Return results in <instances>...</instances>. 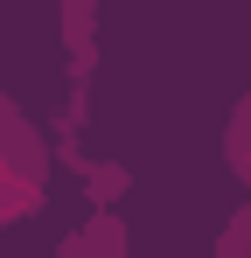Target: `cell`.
<instances>
[{
    "label": "cell",
    "instance_id": "277c9868",
    "mask_svg": "<svg viewBox=\"0 0 251 258\" xmlns=\"http://www.w3.org/2000/svg\"><path fill=\"white\" fill-rule=\"evenodd\" d=\"M223 168L251 188V91L230 105V119H223Z\"/></svg>",
    "mask_w": 251,
    "mask_h": 258
},
{
    "label": "cell",
    "instance_id": "6da1fadb",
    "mask_svg": "<svg viewBox=\"0 0 251 258\" xmlns=\"http://www.w3.org/2000/svg\"><path fill=\"white\" fill-rule=\"evenodd\" d=\"M49 168H56V147L0 91V230H14V223L49 210Z\"/></svg>",
    "mask_w": 251,
    "mask_h": 258
},
{
    "label": "cell",
    "instance_id": "7a4b0ae2",
    "mask_svg": "<svg viewBox=\"0 0 251 258\" xmlns=\"http://www.w3.org/2000/svg\"><path fill=\"white\" fill-rule=\"evenodd\" d=\"M126 251H133V230L119 210H91V223H77L56 244V258H126Z\"/></svg>",
    "mask_w": 251,
    "mask_h": 258
},
{
    "label": "cell",
    "instance_id": "5b68a950",
    "mask_svg": "<svg viewBox=\"0 0 251 258\" xmlns=\"http://www.w3.org/2000/svg\"><path fill=\"white\" fill-rule=\"evenodd\" d=\"M77 181H84V203H91V210H119L126 188H133V168H119V161H91Z\"/></svg>",
    "mask_w": 251,
    "mask_h": 258
},
{
    "label": "cell",
    "instance_id": "8992f818",
    "mask_svg": "<svg viewBox=\"0 0 251 258\" xmlns=\"http://www.w3.org/2000/svg\"><path fill=\"white\" fill-rule=\"evenodd\" d=\"M244 251H251V203L216 230V258H244Z\"/></svg>",
    "mask_w": 251,
    "mask_h": 258
},
{
    "label": "cell",
    "instance_id": "3957f363",
    "mask_svg": "<svg viewBox=\"0 0 251 258\" xmlns=\"http://www.w3.org/2000/svg\"><path fill=\"white\" fill-rule=\"evenodd\" d=\"M63 49H70V84H91V70H98V0H63Z\"/></svg>",
    "mask_w": 251,
    "mask_h": 258
}]
</instances>
